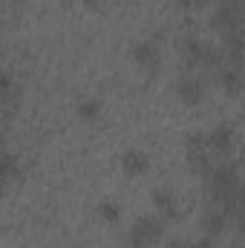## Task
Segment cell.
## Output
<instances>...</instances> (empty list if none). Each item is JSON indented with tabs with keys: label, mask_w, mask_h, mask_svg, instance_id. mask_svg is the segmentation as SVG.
<instances>
[{
	"label": "cell",
	"mask_w": 245,
	"mask_h": 248,
	"mask_svg": "<svg viewBox=\"0 0 245 248\" xmlns=\"http://www.w3.org/2000/svg\"><path fill=\"white\" fill-rule=\"evenodd\" d=\"M240 182H243L240 179V168L234 162H216V168L205 176V199H208V205L219 202L222 193H228L231 187L240 185Z\"/></svg>",
	"instance_id": "6da1fadb"
},
{
	"label": "cell",
	"mask_w": 245,
	"mask_h": 248,
	"mask_svg": "<svg viewBox=\"0 0 245 248\" xmlns=\"http://www.w3.org/2000/svg\"><path fill=\"white\" fill-rule=\"evenodd\" d=\"M165 237V219L159 214H147V217H138L127 234V246L130 248H147L153 243H159Z\"/></svg>",
	"instance_id": "7a4b0ae2"
},
{
	"label": "cell",
	"mask_w": 245,
	"mask_h": 248,
	"mask_svg": "<svg viewBox=\"0 0 245 248\" xmlns=\"http://www.w3.org/2000/svg\"><path fill=\"white\" fill-rule=\"evenodd\" d=\"M214 29L219 35H231V32H245V3H234V0H222L214 9L211 17Z\"/></svg>",
	"instance_id": "3957f363"
},
{
	"label": "cell",
	"mask_w": 245,
	"mask_h": 248,
	"mask_svg": "<svg viewBox=\"0 0 245 248\" xmlns=\"http://www.w3.org/2000/svg\"><path fill=\"white\" fill-rule=\"evenodd\" d=\"M205 139H208V150H211L214 156H225V153L234 147V130H231L228 124L214 127L211 133H205Z\"/></svg>",
	"instance_id": "277c9868"
},
{
	"label": "cell",
	"mask_w": 245,
	"mask_h": 248,
	"mask_svg": "<svg viewBox=\"0 0 245 248\" xmlns=\"http://www.w3.org/2000/svg\"><path fill=\"white\" fill-rule=\"evenodd\" d=\"M199 225H202L205 237H219V234L225 231V225H228V214H225L222 208H216V205H208V208L202 211Z\"/></svg>",
	"instance_id": "5b68a950"
},
{
	"label": "cell",
	"mask_w": 245,
	"mask_h": 248,
	"mask_svg": "<svg viewBox=\"0 0 245 248\" xmlns=\"http://www.w3.org/2000/svg\"><path fill=\"white\" fill-rule=\"evenodd\" d=\"M176 93H179V98L184 104H199L202 95H205V84L199 78H193V75H182L176 81Z\"/></svg>",
	"instance_id": "8992f818"
},
{
	"label": "cell",
	"mask_w": 245,
	"mask_h": 248,
	"mask_svg": "<svg viewBox=\"0 0 245 248\" xmlns=\"http://www.w3.org/2000/svg\"><path fill=\"white\" fill-rule=\"evenodd\" d=\"M133 58L141 63V66H147V69H156L162 63V52H159V46L153 41H144V44H138L133 49Z\"/></svg>",
	"instance_id": "52a82bcc"
},
{
	"label": "cell",
	"mask_w": 245,
	"mask_h": 248,
	"mask_svg": "<svg viewBox=\"0 0 245 248\" xmlns=\"http://www.w3.org/2000/svg\"><path fill=\"white\" fill-rule=\"evenodd\" d=\"M153 202H156V211H159V217H162V219H176L179 205H176V199H173V193H170V190H156Z\"/></svg>",
	"instance_id": "ba28073f"
},
{
	"label": "cell",
	"mask_w": 245,
	"mask_h": 248,
	"mask_svg": "<svg viewBox=\"0 0 245 248\" xmlns=\"http://www.w3.org/2000/svg\"><path fill=\"white\" fill-rule=\"evenodd\" d=\"M122 168H124V173H130V176L144 173V170H147V153H141V150H127L122 156Z\"/></svg>",
	"instance_id": "9c48e42d"
},
{
	"label": "cell",
	"mask_w": 245,
	"mask_h": 248,
	"mask_svg": "<svg viewBox=\"0 0 245 248\" xmlns=\"http://www.w3.org/2000/svg\"><path fill=\"white\" fill-rule=\"evenodd\" d=\"M243 75H245L243 69H231V66H222V69L216 72L219 84H222V87H225L228 93H240V90H243V84H245Z\"/></svg>",
	"instance_id": "30bf717a"
},
{
	"label": "cell",
	"mask_w": 245,
	"mask_h": 248,
	"mask_svg": "<svg viewBox=\"0 0 245 248\" xmlns=\"http://www.w3.org/2000/svg\"><path fill=\"white\" fill-rule=\"evenodd\" d=\"M0 170H3V182H12V179L17 176V170H20V168H17V159H15V156H12L9 150L3 153V162H0Z\"/></svg>",
	"instance_id": "8fae6325"
},
{
	"label": "cell",
	"mask_w": 245,
	"mask_h": 248,
	"mask_svg": "<svg viewBox=\"0 0 245 248\" xmlns=\"http://www.w3.org/2000/svg\"><path fill=\"white\" fill-rule=\"evenodd\" d=\"M95 211H98V217H101L104 222H116V219H119V214H122V208H119L116 202H98V208H95Z\"/></svg>",
	"instance_id": "7c38bea8"
},
{
	"label": "cell",
	"mask_w": 245,
	"mask_h": 248,
	"mask_svg": "<svg viewBox=\"0 0 245 248\" xmlns=\"http://www.w3.org/2000/svg\"><path fill=\"white\" fill-rule=\"evenodd\" d=\"M98 110H101V104H98L95 98H84V101L78 104V116H81V119H87V122H90V119H95V116H98Z\"/></svg>",
	"instance_id": "4fadbf2b"
},
{
	"label": "cell",
	"mask_w": 245,
	"mask_h": 248,
	"mask_svg": "<svg viewBox=\"0 0 245 248\" xmlns=\"http://www.w3.org/2000/svg\"><path fill=\"white\" fill-rule=\"evenodd\" d=\"M165 248H190V246H184L182 240H168V243H165Z\"/></svg>",
	"instance_id": "5bb4252c"
},
{
	"label": "cell",
	"mask_w": 245,
	"mask_h": 248,
	"mask_svg": "<svg viewBox=\"0 0 245 248\" xmlns=\"http://www.w3.org/2000/svg\"><path fill=\"white\" fill-rule=\"evenodd\" d=\"M234 222H237V228L243 231V237H245V211L240 214V217H237V219H234Z\"/></svg>",
	"instance_id": "9a60e30c"
},
{
	"label": "cell",
	"mask_w": 245,
	"mask_h": 248,
	"mask_svg": "<svg viewBox=\"0 0 245 248\" xmlns=\"http://www.w3.org/2000/svg\"><path fill=\"white\" fill-rule=\"evenodd\" d=\"M234 3H245V0H234Z\"/></svg>",
	"instance_id": "2e32d148"
},
{
	"label": "cell",
	"mask_w": 245,
	"mask_h": 248,
	"mask_svg": "<svg viewBox=\"0 0 245 248\" xmlns=\"http://www.w3.org/2000/svg\"><path fill=\"white\" fill-rule=\"evenodd\" d=\"M243 69H245V66H243Z\"/></svg>",
	"instance_id": "e0dca14e"
}]
</instances>
